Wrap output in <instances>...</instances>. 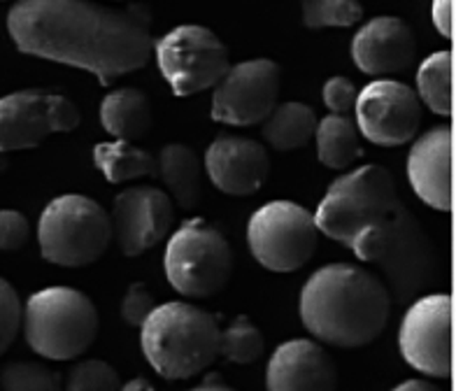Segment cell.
Here are the masks:
<instances>
[{
	"label": "cell",
	"instance_id": "obj_1",
	"mask_svg": "<svg viewBox=\"0 0 456 391\" xmlns=\"http://www.w3.org/2000/svg\"><path fill=\"white\" fill-rule=\"evenodd\" d=\"M7 33L19 52L89 70L102 86L147 66L157 43L142 3L19 0L7 14Z\"/></svg>",
	"mask_w": 456,
	"mask_h": 391
},
{
	"label": "cell",
	"instance_id": "obj_2",
	"mask_svg": "<svg viewBox=\"0 0 456 391\" xmlns=\"http://www.w3.org/2000/svg\"><path fill=\"white\" fill-rule=\"evenodd\" d=\"M391 296L382 277L352 264L319 268L300 291V319L317 340L363 347L385 331Z\"/></svg>",
	"mask_w": 456,
	"mask_h": 391
},
{
	"label": "cell",
	"instance_id": "obj_3",
	"mask_svg": "<svg viewBox=\"0 0 456 391\" xmlns=\"http://www.w3.org/2000/svg\"><path fill=\"white\" fill-rule=\"evenodd\" d=\"M396 182L382 166H361L338 177L314 212L319 233L349 247L359 259L363 249L403 210Z\"/></svg>",
	"mask_w": 456,
	"mask_h": 391
},
{
	"label": "cell",
	"instance_id": "obj_4",
	"mask_svg": "<svg viewBox=\"0 0 456 391\" xmlns=\"http://www.w3.org/2000/svg\"><path fill=\"white\" fill-rule=\"evenodd\" d=\"M219 336L215 314L184 301L157 305L140 326L144 359L166 379H189L215 363Z\"/></svg>",
	"mask_w": 456,
	"mask_h": 391
},
{
	"label": "cell",
	"instance_id": "obj_5",
	"mask_svg": "<svg viewBox=\"0 0 456 391\" xmlns=\"http://www.w3.org/2000/svg\"><path fill=\"white\" fill-rule=\"evenodd\" d=\"M26 343L49 362H72L98 336V310L89 296L72 287H47L24 305Z\"/></svg>",
	"mask_w": 456,
	"mask_h": 391
},
{
	"label": "cell",
	"instance_id": "obj_6",
	"mask_svg": "<svg viewBox=\"0 0 456 391\" xmlns=\"http://www.w3.org/2000/svg\"><path fill=\"white\" fill-rule=\"evenodd\" d=\"M112 219L101 203L82 193H63L47 205L37 224L43 259L66 268H82L108 252Z\"/></svg>",
	"mask_w": 456,
	"mask_h": 391
},
{
	"label": "cell",
	"instance_id": "obj_7",
	"mask_svg": "<svg viewBox=\"0 0 456 391\" xmlns=\"http://www.w3.org/2000/svg\"><path fill=\"white\" fill-rule=\"evenodd\" d=\"M363 264L382 273V282L396 303L412 301L421 289L431 287L438 275V254L419 219L408 208L363 249Z\"/></svg>",
	"mask_w": 456,
	"mask_h": 391
},
{
	"label": "cell",
	"instance_id": "obj_8",
	"mask_svg": "<svg viewBox=\"0 0 456 391\" xmlns=\"http://www.w3.org/2000/svg\"><path fill=\"white\" fill-rule=\"evenodd\" d=\"M163 268L175 291L189 298H210L231 280L233 252L215 226L191 219L170 235Z\"/></svg>",
	"mask_w": 456,
	"mask_h": 391
},
{
	"label": "cell",
	"instance_id": "obj_9",
	"mask_svg": "<svg viewBox=\"0 0 456 391\" xmlns=\"http://www.w3.org/2000/svg\"><path fill=\"white\" fill-rule=\"evenodd\" d=\"M314 215L291 200H273L258 208L247 224L252 257L273 273L300 271L317 249Z\"/></svg>",
	"mask_w": 456,
	"mask_h": 391
},
{
	"label": "cell",
	"instance_id": "obj_10",
	"mask_svg": "<svg viewBox=\"0 0 456 391\" xmlns=\"http://www.w3.org/2000/svg\"><path fill=\"white\" fill-rule=\"evenodd\" d=\"M159 70L175 96L186 98L215 89L231 68L228 47L210 29L184 24L154 43Z\"/></svg>",
	"mask_w": 456,
	"mask_h": 391
},
{
	"label": "cell",
	"instance_id": "obj_11",
	"mask_svg": "<svg viewBox=\"0 0 456 391\" xmlns=\"http://www.w3.org/2000/svg\"><path fill=\"white\" fill-rule=\"evenodd\" d=\"M82 115L68 96L47 91H17L0 98V151L43 145L52 133H70Z\"/></svg>",
	"mask_w": 456,
	"mask_h": 391
},
{
	"label": "cell",
	"instance_id": "obj_12",
	"mask_svg": "<svg viewBox=\"0 0 456 391\" xmlns=\"http://www.w3.org/2000/svg\"><path fill=\"white\" fill-rule=\"evenodd\" d=\"M398 349L405 363L427 378L452 373V298L447 294L421 296L401 322Z\"/></svg>",
	"mask_w": 456,
	"mask_h": 391
},
{
	"label": "cell",
	"instance_id": "obj_13",
	"mask_svg": "<svg viewBox=\"0 0 456 391\" xmlns=\"http://www.w3.org/2000/svg\"><path fill=\"white\" fill-rule=\"evenodd\" d=\"M280 96V66L271 59L242 61L215 86L212 119L228 126L264 124Z\"/></svg>",
	"mask_w": 456,
	"mask_h": 391
},
{
	"label": "cell",
	"instance_id": "obj_14",
	"mask_svg": "<svg viewBox=\"0 0 456 391\" xmlns=\"http://www.w3.org/2000/svg\"><path fill=\"white\" fill-rule=\"evenodd\" d=\"M354 115L361 138L379 147H401L419 131L421 101L403 82L375 79L359 91Z\"/></svg>",
	"mask_w": 456,
	"mask_h": 391
},
{
	"label": "cell",
	"instance_id": "obj_15",
	"mask_svg": "<svg viewBox=\"0 0 456 391\" xmlns=\"http://www.w3.org/2000/svg\"><path fill=\"white\" fill-rule=\"evenodd\" d=\"M110 219L121 252L126 257H140L170 235L175 203L168 193L157 187H131L117 193Z\"/></svg>",
	"mask_w": 456,
	"mask_h": 391
},
{
	"label": "cell",
	"instance_id": "obj_16",
	"mask_svg": "<svg viewBox=\"0 0 456 391\" xmlns=\"http://www.w3.org/2000/svg\"><path fill=\"white\" fill-rule=\"evenodd\" d=\"M203 168L210 182L228 196H249L271 175V157L261 143L240 135H219L208 147Z\"/></svg>",
	"mask_w": 456,
	"mask_h": 391
},
{
	"label": "cell",
	"instance_id": "obj_17",
	"mask_svg": "<svg viewBox=\"0 0 456 391\" xmlns=\"http://www.w3.org/2000/svg\"><path fill=\"white\" fill-rule=\"evenodd\" d=\"M268 391H338L336 363L310 338L287 340L273 352L265 371Z\"/></svg>",
	"mask_w": 456,
	"mask_h": 391
},
{
	"label": "cell",
	"instance_id": "obj_18",
	"mask_svg": "<svg viewBox=\"0 0 456 391\" xmlns=\"http://www.w3.org/2000/svg\"><path fill=\"white\" fill-rule=\"evenodd\" d=\"M417 54L414 33L403 19L375 17L354 36L352 59L368 77H389L412 66Z\"/></svg>",
	"mask_w": 456,
	"mask_h": 391
},
{
	"label": "cell",
	"instance_id": "obj_19",
	"mask_svg": "<svg viewBox=\"0 0 456 391\" xmlns=\"http://www.w3.org/2000/svg\"><path fill=\"white\" fill-rule=\"evenodd\" d=\"M408 180L414 193L438 212L452 210V128L424 133L410 150Z\"/></svg>",
	"mask_w": 456,
	"mask_h": 391
},
{
	"label": "cell",
	"instance_id": "obj_20",
	"mask_svg": "<svg viewBox=\"0 0 456 391\" xmlns=\"http://www.w3.org/2000/svg\"><path fill=\"white\" fill-rule=\"evenodd\" d=\"M203 161L189 145L170 143L159 151L157 175L168 187V196L182 210L191 212L203 199Z\"/></svg>",
	"mask_w": 456,
	"mask_h": 391
},
{
	"label": "cell",
	"instance_id": "obj_21",
	"mask_svg": "<svg viewBox=\"0 0 456 391\" xmlns=\"http://www.w3.org/2000/svg\"><path fill=\"white\" fill-rule=\"evenodd\" d=\"M101 124L114 140L142 138L151 128V102L144 96V91L124 86V89L110 91L102 98Z\"/></svg>",
	"mask_w": 456,
	"mask_h": 391
},
{
	"label": "cell",
	"instance_id": "obj_22",
	"mask_svg": "<svg viewBox=\"0 0 456 391\" xmlns=\"http://www.w3.org/2000/svg\"><path fill=\"white\" fill-rule=\"evenodd\" d=\"M317 115L305 102L291 101L275 105L268 119L264 121V138L280 151H291L305 147L317 131Z\"/></svg>",
	"mask_w": 456,
	"mask_h": 391
},
{
	"label": "cell",
	"instance_id": "obj_23",
	"mask_svg": "<svg viewBox=\"0 0 456 391\" xmlns=\"http://www.w3.org/2000/svg\"><path fill=\"white\" fill-rule=\"evenodd\" d=\"M317 157L330 170L349 168L363 154L361 133L349 115H329L317 124Z\"/></svg>",
	"mask_w": 456,
	"mask_h": 391
},
{
	"label": "cell",
	"instance_id": "obj_24",
	"mask_svg": "<svg viewBox=\"0 0 456 391\" xmlns=\"http://www.w3.org/2000/svg\"><path fill=\"white\" fill-rule=\"evenodd\" d=\"M94 163L112 184L138 180V177H154L157 175V159L150 151L131 145L126 140L101 143L94 150Z\"/></svg>",
	"mask_w": 456,
	"mask_h": 391
},
{
	"label": "cell",
	"instance_id": "obj_25",
	"mask_svg": "<svg viewBox=\"0 0 456 391\" xmlns=\"http://www.w3.org/2000/svg\"><path fill=\"white\" fill-rule=\"evenodd\" d=\"M417 96L431 112L450 117L454 110V54L436 52L417 70Z\"/></svg>",
	"mask_w": 456,
	"mask_h": 391
},
{
	"label": "cell",
	"instance_id": "obj_26",
	"mask_svg": "<svg viewBox=\"0 0 456 391\" xmlns=\"http://www.w3.org/2000/svg\"><path fill=\"white\" fill-rule=\"evenodd\" d=\"M264 333L258 331V326L245 314L233 319V324L219 336V356L231 363L247 366V363L258 362L264 356Z\"/></svg>",
	"mask_w": 456,
	"mask_h": 391
},
{
	"label": "cell",
	"instance_id": "obj_27",
	"mask_svg": "<svg viewBox=\"0 0 456 391\" xmlns=\"http://www.w3.org/2000/svg\"><path fill=\"white\" fill-rule=\"evenodd\" d=\"M363 19L359 0H303V24L307 29H349Z\"/></svg>",
	"mask_w": 456,
	"mask_h": 391
},
{
	"label": "cell",
	"instance_id": "obj_28",
	"mask_svg": "<svg viewBox=\"0 0 456 391\" xmlns=\"http://www.w3.org/2000/svg\"><path fill=\"white\" fill-rule=\"evenodd\" d=\"M0 385L5 391H61L63 378L45 363L17 362L3 368Z\"/></svg>",
	"mask_w": 456,
	"mask_h": 391
},
{
	"label": "cell",
	"instance_id": "obj_29",
	"mask_svg": "<svg viewBox=\"0 0 456 391\" xmlns=\"http://www.w3.org/2000/svg\"><path fill=\"white\" fill-rule=\"evenodd\" d=\"M119 373L101 359H85L68 373L66 391H119Z\"/></svg>",
	"mask_w": 456,
	"mask_h": 391
},
{
	"label": "cell",
	"instance_id": "obj_30",
	"mask_svg": "<svg viewBox=\"0 0 456 391\" xmlns=\"http://www.w3.org/2000/svg\"><path fill=\"white\" fill-rule=\"evenodd\" d=\"M21 317H24V307L19 301L17 289L5 277H0V356L14 343L21 329Z\"/></svg>",
	"mask_w": 456,
	"mask_h": 391
},
{
	"label": "cell",
	"instance_id": "obj_31",
	"mask_svg": "<svg viewBox=\"0 0 456 391\" xmlns=\"http://www.w3.org/2000/svg\"><path fill=\"white\" fill-rule=\"evenodd\" d=\"M154 307H157V301L150 287L144 282H133L121 301V319L131 326H142L144 319L154 313Z\"/></svg>",
	"mask_w": 456,
	"mask_h": 391
},
{
	"label": "cell",
	"instance_id": "obj_32",
	"mask_svg": "<svg viewBox=\"0 0 456 391\" xmlns=\"http://www.w3.org/2000/svg\"><path fill=\"white\" fill-rule=\"evenodd\" d=\"M356 91L354 82L347 77H330L324 85L322 91V98H324V105L330 110V115H352L356 105Z\"/></svg>",
	"mask_w": 456,
	"mask_h": 391
},
{
	"label": "cell",
	"instance_id": "obj_33",
	"mask_svg": "<svg viewBox=\"0 0 456 391\" xmlns=\"http://www.w3.org/2000/svg\"><path fill=\"white\" fill-rule=\"evenodd\" d=\"M30 224L19 210H0V252H17L28 242Z\"/></svg>",
	"mask_w": 456,
	"mask_h": 391
},
{
	"label": "cell",
	"instance_id": "obj_34",
	"mask_svg": "<svg viewBox=\"0 0 456 391\" xmlns=\"http://www.w3.org/2000/svg\"><path fill=\"white\" fill-rule=\"evenodd\" d=\"M433 24L447 40L454 37V0H433Z\"/></svg>",
	"mask_w": 456,
	"mask_h": 391
},
{
	"label": "cell",
	"instance_id": "obj_35",
	"mask_svg": "<svg viewBox=\"0 0 456 391\" xmlns=\"http://www.w3.org/2000/svg\"><path fill=\"white\" fill-rule=\"evenodd\" d=\"M394 391H443L438 385H433L428 379H405L398 387H394Z\"/></svg>",
	"mask_w": 456,
	"mask_h": 391
},
{
	"label": "cell",
	"instance_id": "obj_36",
	"mask_svg": "<svg viewBox=\"0 0 456 391\" xmlns=\"http://www.w3.org/2000/svg\"><path fill=\"white\" fill-rule=\"evenodd\" d=\"M189 391H235V389H231L228 385H224L219 375H210V378L205 379L203 385L193 387V389H189Z\"/></svg>",
	"mask_w": 456,
	"mask_h": 391
},
{
	"label": "cell",
	"instance_id": "obj_37",
	"mask_svg": "<svg viewBox=\"0 0 456 391\" xmlns=\"http://www.w3.org/2000/svg\"><path fill=\"white\" fill-rule=\"evenodd\" d=\"M119 391H157V389L150 385V379L133 378V379H128L126 385H121Z\"/></svg>",
	"mask_w": 456,
	"mask_h": 391
},
{
	"label": "cell",
	"instance_id": "obj_38",
	"mask_svg": "<svg viewBox=\"0 0 456 391\" xmlns=\"http://www.w3.org/2000/svg\"><path fill=\"white\" fill-rule=\"evenodd\" d=\"M7 166H10V161H7V154H5V151H0V173H3Z\"/></svg>",
	"mask_w": 456,
	"mask_h": 391
},
{
	"label": "cell",
	"instance_id": "obj_39",
	"mask_svg": "<svg viewBox=\"0 0 456 391\" xmlns=\"http://www.w3.org/2000/svg\"><path fill=\"white\" fill-rule=\"evenodd\" d=\"M117 3H128V0H117Z\"/></svg>",
	"mask_w": 456,
	"mask_h": 391
}]
</instances>
